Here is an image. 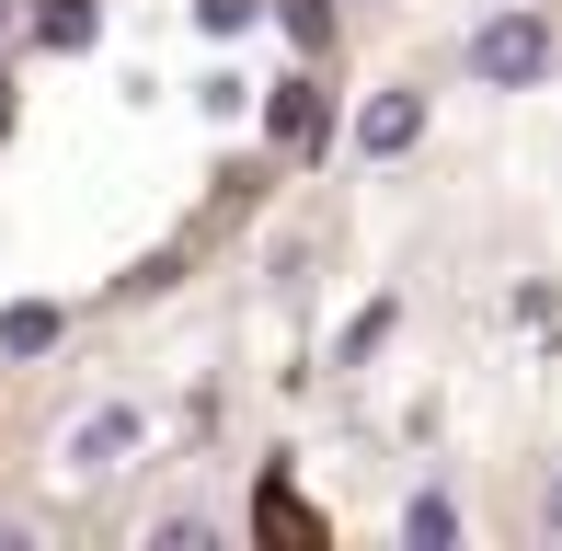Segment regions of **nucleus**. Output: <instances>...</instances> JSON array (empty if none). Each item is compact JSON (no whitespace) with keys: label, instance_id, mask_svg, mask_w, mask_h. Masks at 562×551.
Listing matches in <instances>:
<instances>
[{"label":"nucleus","instance_id":"f257e3e1","mask_svg":"<svg viewBox=\"0 0 562 551\" xmlns=\"http://www.w3.org/2000/svg\"><path fill=\"white\" fill-rule=\"evenodd\" d=\"M551 58H562V35H551V12H494V23H471V81L482 92H528V81H551Z\"/></svg>","mask_w":562,"mask_h":551},{"label":"nucleus","instance_id":"f03ea898","mask_svg":"<svg viewBox=\"0 0 562 551\" xmlns=\"http://www.w3.org/2000/svg\"><path fill=\"white\" fill-rule=\"evenodd\" d=\"M322 127H334V115H322V81H311V69H288V81L265 92V138L311 161V149H322Z\"/></svg>","mask_w":562,"mask_h":551},{"label":"nucleus","instance_id":"7ed1b4c3","mask_svg":"<svg viewBox=\"0 0 562 551\" xmlns=\"http://www.w3.org/2000/svg\"><path fill=\"white\" fill-rule=\"evenodd\" d=\"M414 138H425V92H368V104H356V149H368V161H402Z\"/></svg>","mask_w":562,"mask_h":551},{"label":"nucleus","instance_id":"20e7f679","mask_svg":"<svg viewBox=\"0 0 562 551\" xmlns=\"http://www.w3.org/2000/svg\"><path fill=\"white\" fill-rule=\"evenodd\" d=\"M126 448H138V414H126V403H104V414L69 425V471H115Z\"/></svg>","mask_w":562,"mask_h":551},{"label":"nucleus","instance_id":"39448f33","mask_svg":"<svg viewBox=\"0 0 562 551\" xmlns=\"http://www.w3.org/2000/svg\"><path fill=\"white\" fill-rule=\"evenodd\" d=\"M58 334H69V311H58V299H23V311H0V357H46Z\"/></svg>","mask_w":562,"mask_h":551},{"label":"nucleus","instance_id":"423d86ee","mask_svg":"<svg viewBox=\"0 0 562 551\" xmlns=\"http://www.w3.org/2000/svg\"><path fill=\"white\" fill-rule=\"evenodd\" d=\"M402 540L448 551V540H459V506H448V494H414V506H402Z\"/></svg>","mask_w":562,"mask_h":551},{"label":"nucleus","instance_id":"0eeeda50","mask_svg":"<svg viewBox=\"0 0 562 551\" xmlns=\"http://www.w3.org/2000/svg\"><path fill=\"white\" fill-rule=\"evenodd\" d=\"M276 23L299 35V58H322V46H334V0H276Z\"/></svg>","mask_w":562,"mask_h":551},{"label":"nucleus","instance_id":"6e6552de","mask_svg":"<svg viewBox=\"0 0 562 551\" xmlns=\"http://www.w3.org/2000/svg\"><path fill=\"white\" fill-rule=\"evenodd\" d=\"M35 35H46V46H81V35H92V0H46Z\"/></svg>","mask_w":562,"mask_h":551},{"label":"nucleus","instance_id":"1a4fd4ad","mask_svg":"<svg viewBox=\"0 0 562 551\" xmlns=\"http://www.w3.org/2000/svg\"><path fill=\"white\" fill-rule=\"evenodd\" d=\"M379 334H391V299H368V311L345 322V357H379Z\"/></svg>","mask_w":562,"mask_h":551},{"label":"nucleus","instance_id":"9d476101","mask_svg":"<svg viewBox=\"0 0 562 551\" xmlns=\"http://www.w3.org/2000/svg\"><path fill=\"white\" fill-rule=\"evenodd\" d=\"M195 23H207V35H241V23H252V0H195Z\"/></svg>","mask_w":562,"mask_h":551},{"label":"nucleus","instance_id":"9b49d317","mask_svg":"<svg viewBox=\"0 0 562 551\" xmlns=\"http://www.w3.org/2000/svg\"><path fill=\"white\" fill-rule=\"evenodd\" d=\"M540 517H551V529H562V471H551V506H540Z\"/></svg>","mask_w":562,"mask_h":551}]
</instances>
